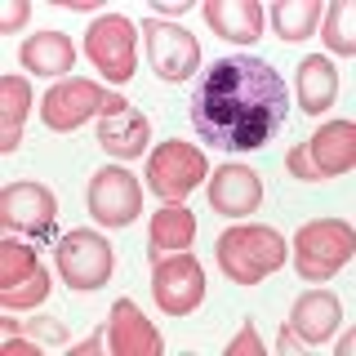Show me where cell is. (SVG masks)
Returning <instances> with one entry per match:
<instances>
[{"instance_id":"20","label":"cell","mask_w":356,"mask_h":356,"mask_svg":"<svg viewBox=\"0 0 356 356\" xmlns=\"http://www.w3.org/2000/svg\"><path fill=\"white\" fill-rule=\"evenodd\" d=\"M196 241V214L187 205H165L152 214V227H147V254L152 263L165 259V254H183L192 250Z\"/></svg>"},{"instance_id":"8","label":"cell","mask_w":356,"mask_h":356,"mask_svg":"<svg viewBox=\"0 0 356 356\" xmlns=\"http://www.w3.org/2000/svg\"><path fill=\"white\" fill-rule=\"evenodd\" d=\"M49 298V272L22 241H0V307H36Z\"/></svg>"},{"instance_id":"27","label":"cell","mask_w":356,"mask_h":356,"mask_svg":"<svg viewBox=\"0 0 356 356\" xmlns=\"http://www.w3.org/2000/svg\"><path fill=\"white\" fill-rule=\"evenodd\" d=\"M5 356H40V348H36V343H22V339H14V334H9Z\"/></svg>"},{"instance_id":"15","label":"cell","mask_w":356,"mask_h":356,"mask_svg":"<svg viewBox=\"0 0 356 356\" xmlns=\"http://www.w3.org/2000/svg\"><path fill=\"white\" fill-rule=\"evenodd\" d=\"M147 138H152L147 116H143V111H134L125 98L111 94L103 120H98V143H103L111 156H120V161H134V156H143Z\"/></svg>"},{"instance_id":"25","label":"cell","mask_w":356,"mask_h":356,"mask_svg":"<svg viewBox=\"0 0 356 356\" xmlns=\"http://www.w3.org/2000/svg\"><path fill=\"white\" fill-rule=\"evenodd\" d=\"M227 356H263V339L254 334V325H245L236 339L227 343Z\"/></svg>"},{"instance_id":"7","label":"cell","mask_w":356,"mask_h":356,"mask_svg":"<svg viewBox=\"0 0 356 356\" xmlns=\"http://www.w3.org/2000/svg\"><path fill=\"white\" fill-rule=\"evenodd\" d=\"M200 178H205V156H200V147H192V143H161L152 156H147V187L161 200H183L192 187H200Z\"/></svg>"},{"instance_id":"14","label":"cell","mask_w":356,"mask_h":356,"mask_svg":"<svg viewBox=\"0 0 356 356\" xmlns=\"http://www.w3.org/2000/svg\"><path fill=\"white\" fill-rule=\"evenodd\" d=\"M339 321H343V307L330 289H307V294H298V303H294V312H289V321L281 330V352L325 343L330 334L339 330Z\"/></svg>"},{"instance_id":"4","label":"cell","mask_w":356,"mask_h":356,"mask_svg":"<svg viewBox=\"0 0 356 356\" xmlns=\"http://www.w3.org/2000/svg\"><path fill=\"white\" fill-rule=\"evenodd\" d=\"M356 254V232L343 218L303 222L294 236V272L303 281H330L343 263Z\"/></svg>"},{"instance_id":"22","label":"cell","mask_w":356,"mask_h":356,"mask_svg":"<svg viewBox=\"0 0 356 356\" xmlns=\"http://www.w3.org/2000/svg\"><path fill=\"white\" fill-rule=\"evenodd\" d=\"M27 111H31V85L22 76H5L0 81V152L18 147Z\"/></svg>"},{"instance_id":"6","label":"cell","mask_w":356,"mask_h":356,"mask_svg":"<svg viewBox=\"0 0 356 356\" xmlns=\"http://www.w3.org/2000/svg\"><path fill=\"white\" fill-rule=\"evenodd\" d=\"M143 49H147V63L152 72L161 76L165 85H178L200 67V44L187 27L178 22H165V18H147L143 22Z\"/></svg>"},{"instance_id":"17","label":"cell","mask_w":356,"mask_h":356,"mask_svg":"<svg viewBox=\"0 0 356 356\" xmlns=\"http://www.w3.org/2000/svg\"><path fill=\"white\" fill-rule=\"evenodd\" d=\"M209 205L227 218L254 214L263 205V178L250 165H222V170H214V183H209Z\"/></svg>"},{"instance_id":"24","label":"cell","mask_w":356,"mask_h":356,"mask_svg":"<svg viewBox=\"0 0 356 356\" xmlns=\"http://www.w3.org/2000/svg\"><path fill=\"white\" fill-rule=\"evenodd\" d=\"M325 31H321V36H325V44L334 54H343V58H352L356 54V31H352V5L348 0H334V5L325 9Z\"/></svg>"},{"instance_id":"21","label":"cell","mask_w":356,"mask_h":356,"mask_svg":"<svg viewBox=\"0 0 356 356\" xmlns=\"http://www.w3.org/2000/svg\"><path fill=\"white\" fill-rule=\"evenodd\" d=\"M18 58H22L27 72H36V76H63V72L76 67V44L67 40L63 31H36V36L22 40Z\"/></svg>"},{"instance_id":"23","label":"cell","mask_w":356,"mask_h":356,"mask_svg":"<svg viewBox=\"0 0 356 356\" xmlns=\"http://www.w3.org/2000/svg\"><path fill=\"white\" fill-rule=\"evenodd\" d=\"M272 22H276V31H281V40H303L321 22V0H276Z\"/></svg>"},{"instance_id":"19","label":"cell","mask_w":356,"mask_h":356,"mask_svg":"<svg viewBox=\"0 0 356 356\" xmlns=\"http://www.w3.org/2000/svg\"><path fill=\"white\" fill-rule=\"evenodd\" d=\"M294 98H298V111H307V116H321L325 107H334V98H339V67L330 58H321V54L303 58L298 63V81H294Z\"/></svg>"},{"instance_id":"9","label":"cell","mask_w":356,"mask_h":356,"mask_svg":"<svg viewBox=\"0 0 356 356\" xmlns=\"http://www.w3.org/2000/svg\"><path fill=\"white\" fill-rule=\"evenodd\" d=\"M85 200H89V214L103 222V227H129L143 214V187L120 165H107V170H98L89 178Z\"/></svg>"},{"instance_id":"16","label":"cell","mask_w":356,"mask_h":356,"mask_svg":"<svg viewBox=\"0 0 356 356\" xmlns=\"http://www.w3.org/2000/svg\"><path fill=\"white\" fill-rule=\"evenodd\" d=\"M161 334L129 298H116L111 307V325H107V352L111 356H161Z\"/></svg>"},{"instance_id":"29","label":"cell","mask_w":356,"mask_h":356,"mask_svg":"<svg viewBox=\"0 0 356 356\" xmlns=\"http://www.w3.org/2000/svg\"><path fill=\"white\" fill-rule=\"evenodd\" d=\"M187 0H161V14H183Z\"/></svg>"},{"instance_id":"28","label":"cell","mask_w":356,"mask_h":356,"mask_svg":"<svg viewBox=\"0 0 356 356\" xmlns=\"http://www.w3.org/2000/svg\"><path fill=\"white\" fill-rule=\"evenodd\" d=\"M98 348H103V334H94V339H85V343H76L72 356H94Z\"/></svg>"},{"instance_id":"13","label":"cell","mask_w":356,"mask_h":356,"mask_svg":"<svg viewBox=\"0 0 356 356\" xmlns=\"http://www.w3.org/2000/svg\"><path fill=\"white\" fill-rule=\"evenodd\" d=\"M0 222L9 232H27L36 241H54V222H58L54 192L40 183H9L0 192Z\"/></svg>"},{"instance_id":"5","label":"cell","mask_w":356,"mask_h":356,"mask_svg":"<svg viewBox=\"0 0 356 356\" xmlns=\"http://www.w3.org/2000/svg\"><path fill=\"white\" fill-rule=\"evenodd\" d=\"M54 259H58V272L72 289H98L107 285L111 267H116V250L98 232H67L54 245Z\"/></svg>"},{"instance_id":"12","label":"cell","mask_w":356,"mask_h":356,"mask_svg":"<svg viewBox=\"0 0 356 356\" xmlns=\"http://www.w3.org/2000/svg\"><path fill=\"white\" fill-rule=\"evenodd\" d=\"M107 103H111V94L103 85L72 76V81H58L40 98V120L49 129H81L89 116H103Z\"/></svg>"},{"instance_id":"18","label":"cell","mask_w":356,"mask_h":356,"mask_svg":"<svg viewBox=\"0 0 356 356\" xmlns=\"http://www.w3.org/2000/svg\"><path fill=\"white\" fill-rule=\"evenodd\" d=\"M205 22L214 36L232 44H254L263 36V5L259 0H205Z\"/></svg>"},{"instance_id":"11","label":"cell","mask_w":356,"mask_h":356,"mask_svg":"<svg viewBox=\"0 0 356 356\" xmlns=\"http://www.w3.org/2000/svg\"><path fill=\"white\" fill-rule=\"evenodd\" d=\"M152 289H156L161 312L187 316V312H196L200 303H205V272H200V263L187 250L183 254H165V259H156Z\"/></svg>"},{"instance_id":"10","label":"cell","mask_w":356,"mask_h":356,"mask_svg":"<svg viewBox=\"0 0 356 356\" xmlns=\"http://www.w3.org/2000/svg\"><path fill=\"white\" fill-rule=\"evenodd\" d=\"M134 49H138V31L129 18L120 14H103L94 18V27L85 31V54L94 58V67L107 81H129L134 76Z\"/></svg>"},{"instance_id":"2","label":"cell","mask_w":356,"mask_h":356,"mask_svg":"<svg viewBox=\"0 0 356 356\" xmlns=\"http://www.w3.org/2000/svg\"><path fill=\"white\" fill-rule=\"evenodd\" d=\"M218 267L236 285H254L263 276H272L276 267H285V236L259 222H236L218 236Z\"/></svg>"},{"instance_id":"3","label":"cell","mask_w":356,"mask_h":356,"mask_svg":"<svg viewBox=\"0 0 356 356\" xmlns=\"http://www.w3.org/2000/svg\"><path fill=\"white\" fill-rule=\"evenodd\" d=\"M285 170L303 183H321V178H339L356 170V125L352 120L321 125L307 143H294L285 152Z\"/></svg>"},{"instance_id":"26","label":"cell","mask_w":356,"mask_h":356,"mask_svg":"<svg viewBox=\"0 0 356 356\" xmlns=\"http://www.w3.org/2000/svg\"><path fill=\"white\" fill-rule=\"evenodd\" d=\"M22 22H27V0H9L0 9V31H18Z\"/></svg>"},{"instance_id":"1","label":"cell","mask_w":356,"mask_h":356,"mask_svg":"<svg viewBox=\"0 0 356 356\" xmlns=\"http://www.w3.org/2000/svg\"><path fill=\"white\" fill-rule=\"evenodd\" d=\"M289 116V89L267 58L232 54L192 85V125L222 152H254L276 138Z\"/></svg>"}]
</instances>
